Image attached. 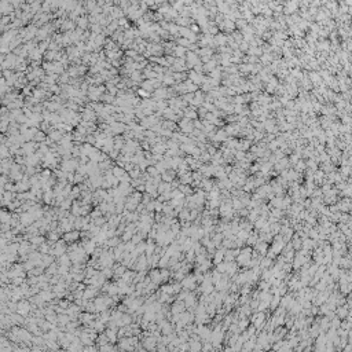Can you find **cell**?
<instances>
[{
  "label": "cell",
  "instance_id": "6da1fadb",
  "mask_svg": "<svg viewBox=\"0 0 352 352\" xmlns=\"http://www.w3.org/2000/svg\"><path fill=\"white\" fill-rule=\"evenodd\" d=\"M135 338H125V340H123L120 343V347L123 349H128V351H131L133 347H135Z\"/></svg>",
  "mask_w": 352,
  "mask_h": 352
},
{
  "label": "cell",
  "instance_id": "7a4b0ae2",
  "mask_svg": "<svg viewBox=\"0 0 352 352\" xmlns=\"http://www.w3.org/2000/svg\"><path fill=\"white\" fill-rule=\"evenodd\" d=\"M143 345H144V348L153 349V348H154V345H156V341L153 340V338H147V340L143 341Z\"/></svg>",
  "mask_w": 352,
  "mask_h": 352
},
{
  "label": "cell",
  "instance_id": "3957f363",
  "mask_svg": "<svg viewBox=\"0 0 352 352\" xmlns=\"http://www.w3.org/2000/svg\"><path fill=\"white\" fill-rule=\"evenodd\" d=\"M84 352H96L95 348H92V347H88V348L84 349Z\"/></svg>",
  "mask_w": 352,
  "mask_h": 352
},
{
  "label": "cell",
  "instance_id": "277c9868",
  "mask_svg": "<svg viewBox=\"0 0 352 352\" xmlns=\"http://www.w3.org/2000/svg\"><path fill=\"white\" fill-rule=\"evenodd\" d=\"M281 352H285V349H282V351H281ZM286 352H289V349H286Z\"/></svg>",
  "mask_w": 352,
  "mask_h": 352
}]
</instances>
